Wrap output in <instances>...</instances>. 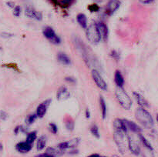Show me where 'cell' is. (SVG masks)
<instances>
[{
    "mask_svg": "<svg viewBox=\"0 0 158 157\" xmlns=\"http://www.w3.org/2000/svg\"><path fill=\"white\" fill-rule=\"evenodd\" d=\"M135 117L140 124L147 129H151L153 126V120L151 115L144 108L139 107L135 113Z\"/></svg>",
    "mask_w": 158,
    "mask_h": 157,
    "instance_id": "obj_1",
    "label": "cell"
},
{
    "mask_svg": "<svg viewBox=\"0 0 158 157\" xmlns=\"http://www.w3.org/2000/svg\"><path fill=\"white\" fill-rule=\"evenodd\" d=\"M117 101L122 107L126 110H129L132 106V100L123 88L116 87L115 92Z\"/></svg>",
    "mask_w": 158,
    "mask_h": 157,
    "instance_id": "obj_2",
    "label": "cell"
},
{
    "mask_svg": "<svg viewBox=\"0 0 158 157\" xmlns=\"http://www.w3.org/2000/svg\"><path fill=\"white\" fill-rule=\"evenodd\" d=\"M86 29V35L87 39L93 44L99 43L100 39H101V36L99 34L97 23H92L90 26H88Z\"/></svg>",
    "mask_w": 158,
    "mask_h": 157,
    "instance_id": "obj_3",
    "label": "cell"
},
{
    "mask_svg": "<svg viewBox=\"0 0 158 157\" xmlns=\"http://www.w3.org/2000/svg\"><path fill=\"white\" fill-rule=\"evenodd\" d=\"M125 134L123 131L115 129L114 134H113V139L115 141L116 144L117 145L118 150L121 153H124L125 152Z\"/></svg>",
    "mask_w": 158,
    "mask_h": 157,
    "instance_id": "obj_4",
    "label": "cell"
},
{
    "mask_svg": "<svg viewBox=\"0 0 158 157\" xmlns=\"http://www.w3.org/2000/svg\"><path fill=\"white\" fill-rule=\"evenodd\" d=\"M43 35L45 36L46 39H47L48 40H50V42L53 43V44L58 45L61 42V39L58 35L56 34L54 30L52 29L51 27H46L43 29Z\"/></svg>",
    "mask_w": 158,
    "mask_h": 157,
    "instance_id": "obj_5",
    "label": "cell"
},
{
    "mask_svg": "<svg viewBox=\"0 0 158 157\" xmlns=\"http://www.w3.org/2000/svg\"><path fill=\"white\" fill-rule=\"evenodd\" d=\"M91 75H92V78L94 82L96 83L97 86L99 87V89L104 90V91H106L107 89V84H106V81L103 79V77L101 76V75L99 74V73L96 69H93L91 71Z\"/></svg>",
    "mask_w": 158,
    "mask_h": 157,
    "instance_id": "obj_6",
    "label": "cell"
},
{
    "mask_svg": "<svg viewBox=\"0 0 158 157\" xmlns=\"http://www.w3.org/2000/svg\"><path fill=\"white\" fill-rule=\"evenodd\" d=\"M127 140H128V147L130 149L133 154L134 155H139L140 152V146L139 143L136 140V139L134 137H133L132 136H127Z\"/></svg>",
    "mask_w": 158,
    "mask_h": 157,
    "instance_id": "obj_7",
    "label": "cell"
},
{
    "mask_svg": "<svg viewBox=\"0 0 158 157\" xmlns=\"http://www.w3.org/2000/svg\"><path fill=\"white\" fill-rule=\"evenodd\" d=\"M50 103H51V99H46V101L40 103L38 106L37 109H36V113H35L37 117L43 118L46 115V111H47V108L50 106Z\"/></svg>",
    "mask_w": 158,
    "mask_h": 157,
    "instance_id": "obj_8",
    "label": "cell"
},
{
    "mask_svg": "<svg viewBox=\"0 0 158 157\" xmlns=\"http://www.w3.org/2000/svg\"><path fill=\"white\" fill-rule=\"evenodd\" d=\"M121 5V2L119 0H110L106 8V13L108 16L113 15Z\"/></svg>",
    "mask_w": 158,
    "mask_h": 157,
    "instance_id": "obj_9",
    "label": "cell"
},
{
    "mask_svg": "<svg viewBox=\"0 0 158 157\" xmlns=\"http://www.w3.org/2000/svg\"><path fill=\"white\" fill-rule=\"evenodd\" d=\"M70 93L68 89L64 86H62L58 89L57 92V99L59 101H65L69 98Z\"/></svg>",
    "mask_w": 158,
    "mask_h": 157,
    "instance_id": "obj_10",
    "label": "cell"
},
{
    "mask_svg": "<svg viewBox=\"0 0 158 157\" xmlns=\"http://www.w3.org/2000/svg\"><path fill=\"white\" fill-rule=\"evenodd\" d=\"M33 148V145L29 144L27 142H20L16 145V150L20 153H26L29 152Z\"/></svg>",
    "mask_w": 158,
    "mask_h": 157,
    "instance_id": "obj_11",
    "label": "cell"
},
{
    "mask_svg": "<svg viewBox=\"0 0 158 157\" xmlns=\"http://www.w3.org/2000/svg\"><path fill=\"white\" fill-rule=\"evenodd\" d=\"M97 26L98 27V29H99L101 39H103L104 41H106L108 38V28H107L106 25L104 22H99L97 23Z\"/></svg>",
    "mask_w": 158,
    "mask_h": 157,
    "instance_id": "obj_12",
    "label": "cell"
},
{
    "mask_svg": "<svg viewBox=\"0 0 158 157\" xmlns=\"http://www.w3.org/2000/svg\"><path fill=\"white\" fill-rule=\"evenodd\" d=\"M124 122H125L126 126H127V129L130 130V131L133 132V133H139L141 132L140 127L137 124H136L134 122L130 121V120H124Z\"/></svg>",
    "mask_w": 158,
    "mask_h": 157,
    "instance_id": "obj_13",
    "label": "cell"
},
{
    "mask_svg": "<svg viewBox=\"0 0 158 157\" xmlns=\"http://www.w3.org/2000/svg\"><path fill=\"white\" fill-rule=\"evenodd\" d=\"M113 126H114V129H117V130H121V131H123L124 133H127V128L126 126L125 122H124V120H122L121 119H116L113 122Z\"/></svg>",
    "mask_w": 158,
    "mask_h": 157,
    "instance_id": "obj_14",
    "label": "cell"
},
{
    "mask_svg": "<svg viewBox=\"0 0 158 157\" xmlns=\"http://www.w3.org/2000/svg\"><path fill=\"white\" fill-rule=\"evenodd\" d=\"M57 60L59 61V63H60L63 65H65V66H68L71 63L69 57L64 52H59L57 54Z\"/></svg>",
    "mask_w": 158,
    "mask_h": 157,
    "instance_id": "obj_15",
    "label": "cell"
},
{
    "mask_svg": "<svg viewBox=\"0 0 158 157\" xmlns=\"http://www.w3.org/2000/svg\"><path fill=\"white\" fill-rule=\"evenodd\" d=\"M114 81H115L116 86L120 88H123L124 85V79L123 75L121 74V71L116 70L114 74Z\"/></svg>",
    "mask_w": 158,
    "mask_h": 157,
    "instance_id": "obj_16",
    "label": "cell"
},
{
    "mask_svg": "<svg viewBox=\"0 0 158 157\" xmlns=\"http://www.w3.org/2000/svg\"><path fill=\"white\" fill-rule=\"evenodd\" d=\"M133 94V96H134L137 103H138L140 106V107H142V108H146V107H148L149 106L148 103L146 102V99H144V97L140 95V94L137 93V92H134Z\"/></svg>",
    "mask_w": 158,
    "mask_h": 157,
    "instance_id": "obj_17",
    "label": "cell"
},
{
    "mask_svg": "<svg viewBox=\"0 0 158 157\" xmlns=\"http://www.w3.org/2000/svg\"><path fill=\"white\" fill-rule=\"evenodd\" d=\"M76 21L83 29H85L87 28V18L86 16V15L83 14V13H80L79 15H77Z\"/></svg>",
    "mask_w": 158,
    "mask_h": 157,
    "instance_id": "obj_18",
    "label": "cell"
},
{
    "mask_svg": "<svg viewBox=\"0 0 158 157\" xmlns=\"http://www.w3.org/2000/svg\"><path fill=\"white\" fill-rule=\"evenodd\" d=\"M46 136H42L38 139L36 142V149L38 151H41L46 147Z\"/></svg>",
    "mask_w": 158,
    "mask_h": 157,
    "instance_id": "obj_19",
    "label": "cell"
},
{
    "mask_svg": "<svg viewBox=\"0 0 158 157\" xmlns=\"http://www.w3.org/2000/svg\"><path fill=\"white\" fill-rule=\"evenodd\" d=\"M99 104H100V108H101L102 118L105 119L106 116V104L105 99L102 96H99Z\"/></svg>",
    "mask_w": 158,
    "mask_h": 157,
    "instance_id": "obj_20",
    "label": "cell"
},
{
    "mask_svg": "<svg viewBox=\"0 0 158 157\" xmlns=\"http://www.w3.org/2000/svg\"><path fill=\"white\" fill-rule=\"evenodd\" d=\"M37 133L35 131L30 132V133H27V136H26V142H27L29 144H32L35 142V140L36 139V136H37Z\"/></svg>",
    "mask_w": 158,
    "mask_h": 157,
    "instance_id": "obj_21",
    "label": "cell"
},
{
    "mask_svg": "<svg viewBox=\"0 0 158 157\" xmlns=\"http://www.w3.org/2000/svg\"><path fill=\"white\" fill-rule=\"evenodd\" d=\"M65 126L69 131H73L74 129V121L72 118L66 117L65 120Z\"/></svg>",
    "mask_w": 158,
    "mask_h": 157,
    "instance_id": "obj_22",
    "label": "cell"
},
{
    "mask_svg": "<svg viewBox=\"0 0 158 157\" xmlns=\"http://www.w3.org/2000/svg\"><path fill=\"white\" fill-rule=\"evenodd\" d=\"M139 138L140 142L142 143V144L144 145V146H145L147 150H151V151L153 150V148L151 146V143H149L148 141H147V139H146V138H145L144 136H142L141 134H139Z\"/></svg>",
    "mask_w": 158,
    "mask_h": 157,
    "instance_id": "obj_23",
    "label": "cell"
},
{
    "mask_svg": "<svg viewBox=\"0 0 158 157\" xmlns=\"http://www.w3.org/2000/svg\"><path fill=\"white\" fill-rule=\"evenodd\" d=\"M35 11L33 7H27L25 10V15L26 16H27L28 18H32V19H34L35 18Z\"/></svg>",
    "mask_w": 158,
    "mask_h": 157,
    "instance_id": "obj_24",
    "label": "cell"
},
{
    "mask_svg": "<svg viewBox=\"0 0 158 157\" xmlns=\"http://www.w3.org/2000/svg\"><path fill=\"white\" fill-rule=\"evenodd\" d=\"M36 118H37V116L35 113L34 114H30V115L27 116V117L26 118V123L27 125H31L33 124L34 121L36 120Z\"/></svg>",
    "mask_w": 158,
    "mask_h": 157,
    "instance_id": "obj_25",
    "label": "cell"
},
{
    "mask_svg": "<svg viewBox=\"0 0 158 157\" xmlns=\"http://www.w3.org/2000/svg\"><path fill=\"white\" fill-rule=\"evenodd\" d=\"M90 132H91V133H92L96 138H99L100 135H99V129H98V126H96V125H93V126H91V127H90Z\"/></svg>",
    "mask_w": 158,
    "mask_h": 157,
    "instance_id": "obj_26",
    "label": "cell"
},
{
    "mask_svg": "<svg viewBox=\"0 0 158 157\" xmlns=\"http://www.w3.org/2000/svg\"><path fill=\"white\" fill-rule=\"evenodd\" d=\"M60 152H61L60 150L58 151V150H57L56 149H54V148H52V147H48L47 149H46V152H47V153H49V154L53 155V156H57L58 155L61 154Z\"/></svg>",
    "mask_w": 158,
    "mask_h": 157,
    "instance_id": "obj_27",
    "label": "cell"
},
{
    "mask_svg": "<svg viewBox=\"0 0 158 157\" xmlns=\"http://www.w3.org/2000/svg\"><path fill=\"white\" fill-rule=\"evenodd\" d=\"M79 143H80V139L75 138V139H70L69 141H68L69 148L76 147V146L79 144Z\"/></svg>",
    "mask_w": 158,
    "mask_h": 157,
    "instance_id": "obj_28",
    "label": "cell"
},
{
    "mask_svg": "<svg viewBox=\"0 0 158 157\" xmlns=\"http://www.w3.org/2000/svg\"><path fill=\"white\" fill-rule=\"evenodd\" d=\"M73 0H60L59 5L63 8H67L73 3Z\"/></svg>",
    "mask_w": 158,
    "mask_h": 157,
    "instance_id": "obj_29",
    "label": "cell"
},
{
    "mask_svg": "<svg viewBox=\"0 0 158 157\" xmlns=\"http://www.w3.org/2000/svg\"><path fill=\"white\" fill-rule=\"evenodd\" d=\"M49 129L50 131L53 134H57V132H58V129H57V125L53 123V122H50L49 124Z\"/></svg>",
    "mask_w": 158,
    "mask_h": 157,
    "instance_id": "obj_30",
    "label": "cell"
},
{
    "mask_svg": "<svg viewBox=\"0 0 158 157\" xmlns=\"http://www.w3.org/2000/svg\"><path fill=\"white\" fill-rule=\"evenodd\" d=\"M58 148H59V150L60 151H64L66 149H68L69 148V144H68V141L67 142H63V143H59V145H58Z\"/></svg>",
    "mask_w": 158,
    "mask_h": 157,
    "instance_id": "obj_31",
    "label": "cell"
},
{
    "mask_svg": "<svg viewBox=\"0 0 158 157\" xmlns=\"http://www.w3.org/2000/svg\"><path fill=\"white\" fill-rule=\"evenodd\" d=\"M110 56L114 59L115 60H119L120 58H121V56L119 54V52L117 51H116V50H113V51H111L110 52Z\"/></svg>",
    "mask_w": 158,
    "mask_h": 157,
    "instance_id": "obj_32",
    "label": "cell"
},
{
    "mask_svg": "<svg viewBox=\"0 0 158 157\" xmlns=\"http://www.w3.org/2000/svg\"><path fill=\"white\" fill-rule=\"evenodd\" d=\"M20 13H21V8H20V6H16V7H14L13 15H14L15 16L19 17L20 16Z\"/></svg>",
    "mask_w": 158,
    "mask_h": 157,
    "instance_id": "obj_33",
    "label": "cell"
},
{
    "mask_svg": "<svg viewBox=\"0 0 158 157\" xmlns=\"http://www.w3.org/2000/svg\"><path fill=\"white\" fill-rule=\"evenodd\" d=\"M8 118V114L5 111L0 110V120H5Z\"/></svg>",
    "mask_w": 158,
    "mask_h": 157,
    "instance_id": "obj_34",
    "label": "cell"
},
{
    "mask_svg": "<svg viewBox=\"0 0 158 157\" xmlns=\"http://www.w3.org/2000/svg\"><path fill=\"white\" fill-rule=\"evenodd\" d=\"M89 10H90V11H92V12H97V11L99 10V7H98V5H96V4H93V5L89 6Z\"/></svg>",
    "mask_w": 158,
    "mask_h": 157,
    "instance_id": "obj_35",
    "label": "cell"
},
{
    "mask_svg": "<svg viewBox=\"0 0 158 157\" xmlns=\"http://www.w3.org/2000/svg\"><path fill=\"white\" fill-rule=\"evenodd\" d=\"M34 19H36V20H39V21H40V20H42V19H43V14H42L40 12L36 11L35 15V18H34Z\"/></svg>",
    "mask_w": 158,
    "mask_h": 157,
    "instance_id": "obj_36",
    "label": "cell"
},
{
    "mask_svg": "<svg viewBox=\"0 0 158 157\" xmlns=\"http://www.w3.org/2000/svg\"><path fill=\"white\" fill-rule=\"evenodd\" d=\"M35 157H57L53 156V155L49 154L47 152H44V153H41V154H39L37 156H35Z\"/></svg>",
    "mask_w": 158,
    "mask_h": 157,
    "instance_id": "obj_37",
    "label": "cell"
},
{
    "mask_svg": "<svg viewBox=\"0 0 158 157\" xmlns=\"http://www.w3.org/2000/svg\"><path fill=\"white\" fill-rule=\"evenodd\" d=\"M65 80L66 82H69V83H73V84H75L76 83V80L73 77H71V76H67V77L65 78Z\"/></svg>",
    "mask_w": 158,
    "mask_h": 157,
    "instance_id": "obj_38",
    "label": "cell"
},
{
    "mask_svg": "<svg viewBox=\"0 0 158 157\" xmlns=\"http://www.w3.org/2000/svg\"><path fill=\"white\" fill-rule=\"evenodd\" d=\"M140 3H143V4H150L153 2V0H139Z\"/></svg>",
    "mask_w": 158,
    "mask_h": 157,
    "instance_id": "obj_39",
    "label": "cell"
},
{
    "mask_svg": "<svg viewBox=\"0 0 158 157\" xmlns=\"http://www.w3.org/2000/svg\"><path fill=\"white\" fill-rule=\"evenodd\" d=\"M19 132H21V126H16L14 129L15 134H18Z\"/></svg>",
    "mask_w": 158,
    "mask_h": 157,
    "instance_id": "obj_40",
    "label": "cell"
},
{
    "mask_svg": "<svg viewBox=\"0 0 158 157\" xmlns=\"http://www.w3.org/2000/svg\"><path fill=\"white\" fill-rule=\"evenodd\" d=\"M1 35H2V37L3 38H10L12 36V35L10 34V33H2Z\"/></svg>",
    "mask_w": 158,
    "mask_h": 157,
    "instance_id": "obj_41",
    "label": "cell"
},
{
    "mask_svg": "<svg viewBox=\"0 0 158 157\" xmlns=\"http://www.w3.org/2000/svg\"><path fill=\"white\" fill-rule=\"evenodd\" d=\"M85 116L87 118V119H89V118L90 117V110L88 109H86L85 111Z\"/></svg>",
    "mask_w": 158,
    "mask_h": 157,
    "instance_id": "obj_42",
    "label": "cell"
},
{
    "mask_svg": "<svg viewBox=\"0 0 158 157\" xmlns=\"http://www.w3.org/2000/svg\"><path fill=\"white\" fill-rule=\"evenodd\" d=\"M7 5H9V6H10V8H13L15 6L14 3H12V2H8Z\"/></svg>",
    "mask_w": 158,
    "mask_h": 157,
    "instance_id": "obj_43",
    "label": "cell"
},
{
    "mask_svg": "<svg viewBox=\"0 0 158 157\" xmlns=\"http://www.w3.org/2000/svg\"><path fill=\"white\" fill-rule=\"evenodd\" d=\"M99 155L97 154V153H93V154L92 155H90L88 157H99Z\"/></svg>",
    "mask_w": 158,
    "mask_h": 157,
    "instance_id": "obj_44",
    "label": "cell"
},
{
    "mask_svg": "<svg viewBox=\"0 0 158 157\" xmlns=\"http://www.w3.org/2000/svg\"><path fill=\"white\" fill-rule=\"evenodd\" d=\"M3 145H2V144L0 143V151H2V150H3Z\"/></svg>",
    "mask_w": 158,
    "mask_h": 157,
    "instance_id": "obj_45",
    "label": "cell"
},
{
    "mask_svg": "<svg viewBox=\"0 0 158 157\" xmlns=\"http://www.w3.org/2000/svg\"><path fill=\"white\" fill-rule=\"evenodd\" d=\"M112 157H121V156H117V155H113Z\"/></svg>",
    "mask_w": 158,
    "mask_h": 157,
    "instance_id": "obj_46",
    "label": "cell"
},
{
    "mask_svg": "<svg viewBox=\"0 0 158 157\" xmlns=\"http://www.w3.org/2000/svg\"><path fill=\"white\" fill-rule=\"evenodd\" d=\"M157 122H158V115H157Z\"/></svg>",
    "mask_w": 158,
    "mask_h": 157,
    "instance_id": "obj_47",
    "label": "cell"
},
{
    "mask_svg": "<svg viewBox=\"0 0 158 157\" xmlns=\"http://www.w3.org/2000/svg\"><path fill=\"white\" fill-rule=\"evenodd\" d=\"M99 157H106V156H99Z\"/></svg>",
    "mask_w": 158,
    "mask_h": 157,
    "instance_id": "obj_48",
    "label": "cell"
},
{
    "mask_svg": "<svg viewBox=\"0 0 158 157\" xmlns=\"http://www.w3.org/2000/svg\"><path fill=\"white\" fill-rule=\"evenodd\" d=\"M0 50H1V47H0Z\"/></svg>",
    "mask_w": 158,
    "mask_h": 157,
    "instance_id": "obj_49",
    "label": "cell"
}]
</instances>
